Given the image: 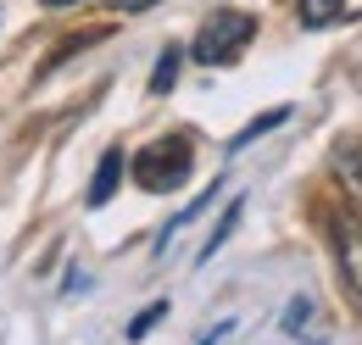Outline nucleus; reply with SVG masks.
<instances>
[{"mask_svg":"<svg viewBox=\"0 0 362 345\" xmlns=\"http://www.w3.org/2000/svg\"><path fill=\"white\" fill-rule=\"evenodd\" d=\"M257 40V17L251 11H212L201 28H195V40H189V56L201 62V67H228V62H240V50Z\"/></svg>","mask_w":362,"mask_h":345,"instance_id":"2","label":"nucleus"},{"mask_svg":"<svg viewBox=\"0 0 362 345\" xmlns=\"http://www.w3.org/2000/svg\"><path fill=\"white\" fill-rule=\"evenodd\" d=\"M323 234H329V257L340 267V284L362 306V217L351 206H334V212L323 217Z\"/></svg>","mask_w":362,"mask_h":345,"instance_id":"3","label":"nucleus"},{"mask_svg":"<svg viewBox=\"0 0 362 345\" xmlns=\"http://www.w3.org/2000/svg\"><path fill=\"white\" fill-rule=\"evenodd\" d=\"M307 312H313V301H290V317H284V323H290V334H301V323H307Z\"/></svg>","mask_w":362,"mask_h":345,"instance_id":"13","label":"nucleus"},{"mask_svg":"<svg viewBox=\"0 0 362 345\" xmlns=\"http://www.w3.org/2000/svg\"><path fill=\"white\" fill-rule=\"evenodd\" d=\"M179 62H184V50H179V45H168V50L156 56V73H151V95H168V89L179 84Z\"/></svg>","mask_w":362,"mask_h":345,"instance_id":"8","label":"nucleus"},{"mask_svg":"<svg viewBox=\"0 0 362 345\" xmlns=\"http://www.w3.org/2000/svg\"><path fill=\"white\" fill-rule=\"evenodd\" d=\"M117 184H123V151L112 145V151L100 156V168H95V178H90V206H106V201L117 195Z\"/></svg>","mask_w":362,"mask_h":345,"instance_id":"5","label":"nucleus"},{"mask_svg":"<svg viewBox=\"0 0 362 345\" xmlns=\"http://www.w3.org/2000/svg\"><path fill=\"white\" fill-rule=\"evenodd\" d=\"M240 217H245V195H234V201H228V206H223V217H218V228L206 234V245L195 251V262H212V257H218V251H223V245H228V234L240 228Z\"/></svg>","mask_w":362,"mask_h":345,"instance_id":"6","label":"nucleus"},{"mask_svg":"<svg viewBox=\"0 0 362 345\" xmlns=\"http://www.w3.org/2000/svg\"><path fill=\"white\" fill-rule=\"evenodd\" d=\"M45 6H50V11H56V6H84V0H45Z\"/></svg>","mask_w":362,"mask_h":345,"instance_id":"14","label":"nucleus"},{"mask_svg":"<svg viewBox=\"0 0 362 345\" xmlns=\"http://www.w3.org/2000/svg\"><path fill=\"white\" fill-rule=\"evenodd\" d=\"M334 178L346 184V195H351V212L362 217V145H334Z\"/></svg>","mask_w":362,"mask_h":345,"instance_id":"4","label":"nucleus"},{"mask_svg":"<svg viewBox=\"0 0 362 345\" xmlns=\"http://www.w3.org/2000/svg\"><path fill=\"white\" fill-rule=\"evenodd\" d=\"M117 17H134V11H151V6H162V0H106Z\"/></svg>","mask_w":362,"mask_h":345,"instance_id":"12","label":"nucleus"},{"mask_svg":"<svg viewBox=\"0 0 362 345\" xmlns=\"http://www.w3.org/2000/svg\"><path fill=\"white\" fill-rule=\"evenodd\" d=\"M189 168H195V151H189L184 134L151 139L145 151H134V162H129V172H134V184L145 195H173L184 178H189Z\"/></svg>","mask_w":362,"mask_h":345,"instance_id":"1","label":"nucleus"},{"mask_svg":"<svg viewBox=\"0 0 362 345\" xmlns=\"http://www.w3.org/2000/svg\"><path fill=\"white\" fill-rule=\"evenodd\" d=\"M162 317H168V301H151V306H145V312L134 317V323H129V340H145V334H151Z\"/></svg>","mask_w":362,"mask_h":345,"instance_id":"11","label":"nucleus"},{"mask_svg":"<svg viewBox=\"0 0 362 345\" xmlns=\"http://www.w3.org/2000/svg\"><path fill=\"white\" fill-rule=\"evenodd\" d=\"M212 195H218V184H212V189H206V195H195V201H189V206H184V212L173 217V223H168V228H162V240H156V251H168V240H173V234H179L184 223H195V217L206 212V206H212Z\"/></svg>","mask_w":362,"mask_h":345,"instance_id":"10","label":"nucleus"},{"mask_svg":"<svg viewBox=\"0 0 362 345\" xmlns=\"http://www.w3.org/2000/svg\"><path fill=\"white\" fill-rule=\"evenodd\" d=\"M284 117H290V106H273L268 117H251V123H245V129L234 134V139H228V151H245V145H251V139H257V134H268V129H279V123H284Z\"/></svg>","mask_w":362,"mask_h":345,"instance_id":"9","label":"nucleus"},{"mask_svg":"<svg viewBox=\"0 0 362 345\" xmlns=\"http://www.w3.org/2000/svg\"><path fill=\"white\" fill-rule=\"evenodd\" d=\"M296 17L301 28H334L346 23V0H296Z\"/></svg>","mask_w":362,"mask_h":345,"instance_id":"7","label":"nucleus"}]
</instances>
